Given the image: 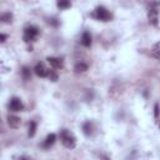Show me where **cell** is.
Wrapping results in <instances>:
<instances>
[{
	"label": "cell",
	"instance_id": "cell-4",
	"mask_svg": "<svg viewBox=\"0 0 160 160\" xmlns=\"http://www.w3.org/2000/svg\"><path fill=\"white\" fill-rule=\"evenodd\" d=\"M34 71H35V74H36L38 76H40V78L49 76V73H50V70H48L43 63H38V64H36L35 68H34Z\"/></svg>",
	"mask_w": 160,
	"mask_h": 160
},
{
	"label": "cell",
	"instance_id": "cell-5",
	"mask_svg": "<svg viewBox=\"0 0 160 160\" xmlns=\"http://www.w3.org/2000/svg\"><path fill=\"white\" fill-rule=\"evenodd\" d=\"M9 109H10L11 111H21V110H24V104L21 103L20 99H18V98H13V99L10 100Z\"/></svg>",
	"mask_w": 160,
	"mask_h": 160
},
{
	"label": "cell",
	"instance_id": "cell-7",
	"mask_svg": "<svg viewBox=\"0 0 160 160\" xmlns=\"http://www.w3.org/2000/svg\"><path fill=\"white\" fill-rule=\"evenodd\" d=\"M46 60H48V63H49V64H50V65H51L54 69H60V68H63V61H61L60 59H58V58L49 56Z\"/></svg>",
	"mask_w": 160,
	"mask_h": 160
},
{
	"label": "cell",
	"instance_id": "cell-13",
	"mask_svg": "<svg viewBox=\"0 0 160 160\" xmlns=\"http://www.w3.org/2000/svg\"><path fill=\"white\" fill-rule=\"evenodd\" d=\"M83 130H84V134L85 135H91L93 133V125L90 121H86L84 125H83Z\"/></svg>",
	"mask_w": 160,
	"mask_h": 160
},
{
	"label": "cell",
	"instance_id": "cell-1",
	"mask_svg": "<svg viewBox=\"0 0 160 160\" xmlns=\"http://www.w3.org/2000/svg\"><path fill=\"white\" fill-rule=\"evenodd\" d=\"M60 139H61V143L64 144V147H65V148L73 149V148H75V145H76L75 138H74L68 130H65V129L60 131Z\"/></svg>",
	"mask_w": 160,
	"mask_h": 160
},
{
	"label": "cell",
	"instance_id": "cell-16",
	"mask_svg": "<svg viewBox=\"0 0 160 160\" xmlns=\"http://www.w3.org/2000/svg\"><path fill=\"white\" fill-rule=\"evenodd\" d=\"M70 3L69 2H58V6L60 9H67V8H70Z\"/></svg>",
	"mask_w": 160,
	"mask_h": 160
},
{
	"label": "cell",
	"instance_id": "cell-8",
	"mask_svg": "<svg viewBox=\"0 0 160 160\" xmlns=\"http://www.w3.org/2000/svg\"><path fill=\"white\" fill-rule=\"evenodd\" d=\"M149 21L154 26L158 25V10L156 9H150L149 10Z\"/></svg>",
	"mask_w": 160,
	"mask_h": 160
},
{
	"label": "cell",
	"instance_id": "cell-20",
	"mask_svg": "<svg viewBox=\"0 0 160 160\" xmlns=\"http://www.w3.org/2000/svg\"><path fill=\"white\" fill-rule=\"evenodd\" d=\"M49 23H51V24H53V25H55V26L58 25V21H56V19H50V20H49Z\"/></svg>",
	"mask_w": 160,
	"mask_h": 160
},
{
	"label": "cell",
	"instance_id": "cell-10",
	"mask_svg": "<svg viewBox=\"0 0 160 160\" xmlns=\"http://www.w3.org/2000/svg\"><path fill=\"white\" fill-rule=\"evenodd\" d=\"M82 44L84 46H86V48H89L91 45V36H90V34L88 33V31H85V33L83 34V36H82Z\"/></svg>",
	"mask_w": 160,
	"mask_h": 160
},
{
	"label": "cell",
	"instance_id": "cell-11",
	"mask_svg": "<svg viewBox=\"0 0 160 160\" xmlns=\"http://www.w3.org/2000/svg\"><path fill=\"white\" fill-rule=\"evenodd\" d=\"M74 70L76 73H84V71L88 70V65H86V64H84V63H78L75 65V68H74Z\"/></svg>",
	"mask_w": 160,
	"mask_h": 160
},
{
	"label": "cell",
	"instance_id": "cell-15",
	"mask_svg": "<svg viewBox=\"0 0 160 160\" xmlns=\"http://www.w3.org/2000/svg\"><path fill=\"white\" fill-rule=\"evenodd\" d=\"M21 74H23V78L25 79V80H28V79H30V69L28 68V67H24L23 68V70H21Z\"/></svg>",
	"mask_w": 160,
	"mask_h": 160
},
{
	"label": "cell",
	"instance_id": "cell-14",
	"mask_svg": "<svg viewBox=\"0 0 160 160\" xmlns=\"http://www.w3.org/2000/svg\"><path fill=\"white\" fill-rule=\"evenodd\" d=\"M0 19H2L3 23H10L11 19H13V14H11V13H4Z\"/></svg>",
	"mask_w": 160,
	"mask_h": 160
},
{
	"label": "cell",
	"instance_id": "cell-2",
	"mask_svg": "<svg viewBox=\"0 0 160 160\" xmlns=\"http://www.w3.org/2000/svg\"><path fill=\"white\" fill-rule=\"evenodd\" d=\"M91 17H94L98 20H101V21H109L110 18H111V15L104 6H98L97 9H95V11L91 14Z\"/></svg>",
	"mask_w": 160,
	"mask_h": 160
},
{
	"label": "cell",
	"instance_id": "cell-3",
	"mask_svg": "<svg viewBox=\"0 0 160 160\" xmlns=\"http://www.w3.org/2000/svg\"><path fill=\"white\" fill-rule=\"evenodd\" d=\"M38 34H39V30L35 26H28V28H25L24 29V41H26V43L33 41Z\"/></svg>",
	"mask_w": 160,
	"mask_h": 160
},
{
	"label": "cell",
	"instance_id": "cell-19",
	"mask_svg": "<svg viewBox=\"0 0 160 160\" xmlns=\"http://www.w3.org/2000/svg\"><path fill=\"white\" fill-rule=\"evenodd\" d=\"M5 40H6V35L5 34H0V41L5 43Z\"/></svg>",
	"mask_w": 160,
	"mask_h": 160
},
{
	"label": "cell",
	"instance_id": "cell-6",
	"mask_svg": "<svg viewBox=\"0 0 160 160\" xmlns=\"http://www.w3.org/2000/svg\"><path fill=\"white\" fill-rule=\"evenodd\" d=\"M8 124H9L10 128H13V129H17V128L20 126L21 120H20V118L15 116V115H9L8 116Z\"/></svg>",
	"mask_w": 160,
	"mask_h": 160
},
{
	"label": "cell",
	"instance_id": "cell-18",
	"mask_svg": "<svg viewBox=\"0 0 160 160\" xmlns=\"http://www.w3.org/2000/svg\"><path fill=\"white\" fill-rule=\"evenodd\" d=\"M154 116L155 118L159 116V105L158 104H155V106H154Z\"/></svg>",
	"mask_w": 160,
	"mask_h": 160
},
{
	"label": "cell",
	"instance_id": "cell-17",
	"mask_svg": "<svg viewBox=\"0 0 160 160\" xmlns=\"http://www.w3.org/2000/svg\"><path fill=\"white\" fill-rule=\"evenodd\" d=\"M49 78H50L51 82H56V80H58V74L54 73V71H50L49 73Z\"/></svg>",
	"mask_w": 160,
	"mask_h": 160
},
{
	"label": "cell",
	"instance_id": "cell-12",
	"mask_svg": "<svg viewBox=\"0 0 160 160\" xmlns=\"http://www.w3.org/2000/svg\"><path fill=\"white\" fill-rule=\"evenodd\" d=\"M35 133H36V123H35V121H31V123L29 124V131H28V135H29L30 138H33V136L35 135Z\"/></svg>",
	"mask_w": 160,
	"mask_h": 160
},
{
	"label": "cell",
	"instance_id": "cell-9",
	"mask_svg": "<svg viewBox=\"0 0 160 160\" xmlns=\"http://www.w3.org/2000/svg\"><path fill=\"white\" fill-rule=\"evenodd\" d=\"M55 140H56V135L55 134H49L46 136V139L44 140V144H43L44 148H50L53 144L55 143Z\"/></svg>",
	"mask_w": 160,
	"mask_h": 160
}]
</instances>
